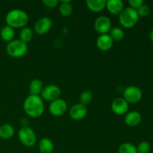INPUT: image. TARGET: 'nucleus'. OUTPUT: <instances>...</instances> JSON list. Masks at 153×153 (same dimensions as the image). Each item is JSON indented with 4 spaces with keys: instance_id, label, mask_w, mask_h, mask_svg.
Here are the masks:
<instances>
[{
    "instance_id": "nucleus-1",
    "label": "nucleus",
    "mask_w": 153,
    "mask_h": 153,
    "mask_svg": "<svg viewBox=\"0 0 153 153\" xmlns=\"http://www.w3.org/2000/svg\"><path fill=\"white\" fill-rule=\"evenodd\" d=\"M23 108L29 117L37 118L44 111V103L40 96L29 95L23 102Z\"/></svg>"
},
{
    "instance_id": "nucleus-2",
    "label": "nucleus",
    "mask_w": 153,
    "mask_h": 153,
    "mask_svg": "<svg viewBox=\"0 0 153 153\" xmlns=\"http://www.w3.org/2000/svg\"><path fill=\"white\" fill-rule=\"evenodd\" d=\"M5 22L13 28H24L28 22V15L21 9H13L6 14Z\"/></svg>"
},
{
    "instance_id": "nucleus-3",
    "label": "nucleus",
    "mask_w": 153,
    "mask_h": 153,
    "mask_svg": "<svg viewBox=\"0 0 153 153\" xmlns=\"http://www.w3.org/2000/svg\"><path fill=\"white\" fill-rule=\"evenodd\" d=\"M138 19L139 16L137 10L130 7L124 8L119 15L120 23L124 28H132L137 23Z\"/></svg>"
},
{
    "instance_id": "nucleus-4",
    "label": "nucleus",
    "mask_w": 153,
    "mask_h": 153,
    "mask_svg": "<svg viewBox=\"0 0 153 153\" xmlns=\"http://www.w3.org/2000/svg\"><path fill=\"white\" fill-rule=\"evenodd\" d=\"M28 51L27 43L20 40H13L7 43L6 52L7 55L13 58H20L25 55Z\"/></svg>"
},
{
    "instance_id": "nucleus-5",
    "label": "nucleus",
    "mask_w": 153,
    "mask_h": 153,
    "mask_svg": "<svg viewBox=\"0 0 153 153\" xmlns=\"http://www.w3.org/2000/svg\"><path fill=\"white\" fill-rule=\"evenodd\" d=\"M18 137L22 145L28 147L34 146L37 141V137L32 128L28 126H23L18 132Z\"/></svg>"
},
{
    "instance_id": "nucleus-6",
    "label": "nucleus",
    "mask_w": 153,
    "mask_h": 153,
    "mask_svg": "<svg viewBox=\"0 0 153 153\" xmlns=\"http://www.w3.org/2000/svg\"><path fill=\"white\" fill-rule=\"evenodd\" d=\"M143 93L137 86H128L124 90L123 99L128 104H136L142 100Z\"/></svg>"
},
{
    "instance_id": "nucleus-7",
    "label": "nucleus",
    "mask_w": 153,
    "mask_h": 153,
    "mask_svg": "<svg viewBox=\"0 0 153 153\" xmlns=\"http://www.w3.org/2000/svg\"><path fill=\"white\" fill-rule=\"evenodd\" d=\"M67 109V104L63 99H58L51 102L49 107V111L54 117H61L65 114Z\"/></svg>"
},
{
    "instance_id": "nucleus-8",
    "label": "nucleus",
    "mask_w": 153,
    "mask_h": 153,
    "mask_svg": "<svg viewBox=\"0 0 153 153\" xmlns=\"http://www.w3.org/2000/svg\"><path fill=\"white\" fill-rule=\"evenodd\" d=\"M40 94H41L42 99L46 100V101L52 102L60 98L61 91L57 85H49L43 88Z\"/></svg>"
},
{
    "instance_id": "nucleus-9",
    "label": "nucleus",
    "mask_w": 153,
    "mask_h": 153,
    "mask_svg": "<svg viewBox=\"0 0 153 153\" xmlns=\"http://www.w3.org/2000/svg\"><path fill=\"white\" fill-rule=\"evenodd\" d=\"M94 28L100 34H105L111 29V22L105 16H100L94 21Z\"/></svg>"
},
{
    "instance_id": "nucleus-10",
    "label": "nucleus",
    "mask_w": 153,
    "mask_h": 153,
    "mask_svg": "<svg viewBox=\"0 0 153 153\" xmlns=\"http://www.w3.org/2000/svg\"><path fill=\"white\" fill-rule=\"evenodd\" d=\"M52 26V21L49 17H42L35 22L34 30L37 34H44L49 32Z\"/></svg>"
},
{
    "instance_id": "nucleus-11",
    "label": "nucleus",
    "mask_w": 153,
    "mask_h": 153,
    "mask_svg": "<svg viewBox=\"0 0 153 153\" xmlns=\"http://www.w3.org/2000/svg\"><path fill=\"white\" fill-rule=\"evenodd\" d=\"M111 110L117 115L125 114L128 110V103L122 97H118L112 102Z\"/></svg>"
},
{
    "instance_id": "nucleus-12",
    "label": "nucleus",
    "mask_w": 153,
    "mask_h": 153,
    "mask_svg": "<svg viewBox=\"0 0 153 153\" xmlns=\"http://www.w3.org/2000/svg\"><path fill=\"white\" fill-rule=\"evenodd\" d=\"M88 114V108L85 105L77 103L71 107L70 110V116L73 120L76 121L81 120L86 117Z\"/></svg>"
},
{
    "instance_id": "nucleus-13",
    "label": "nucleus",
    "mask_w": 153,
    "mask_h": 153,
    "mask_svg": "<svg viewBox=\"0 0 153 153\" xmlns=\"http://www.w3.org/2000/svg\"><path fill=\"white\" fill-rule=\"evenodd\" d=\"M114 40L108 34H100L97 40V46L101 51H108L111 49Z\"/></svg>"
},
{
    "instance_id": "nucleus-14",
    "label": "nucleus",
    "mask_w": 153,
    "mask_h": 153,
    "mask_svg": "<svg viewBox=\"0 0 153 153\" xmlns=\"http://www.w3.org/2000/svg\"><path fill=\"white\" fill-rule=\"evenodd\" d=\"M124 120L127 126L130 127H134L140 123L142 120V116L140 112L132 111L126 113Z\"/></svg>"
},
{
    "instance_id": "nucleus-15",
    "label": "nucleus",
    "mask_w": 153,
    "mask_h": 153,
    "mask_svg": "<svg viewBox=\"0 0 153 153\" xmlns=\"http://www.w3.org/2000/svg\"><path fill=\"white\" fill-rule=\"evenodd\" d=\"M106 7L111 13L114 15L120 14L124 9V4L121 0H108Z\"/></svg>"
},
{
    "instance_id": "nucleus-16",
    "label": "nucleus",
    "mask_w": 153,
    "mask_h": 153,
    "mask_svg": "<svg viewBox=\"0 0 153 153\" xmlns=\"http://www.w3.org/2000/svg\"><path fill=\"white\" fill-rule=\"evenodd\" d=\"M105 0H87L86 5L93 12H100L106 7Z\"/></svg>"
},
{
    "instance_id": "nucleus-17",
    "label": "nucleus",
    "mask_w": 153,
    "mask_h": 153,
    "mask_svg": "<svg viewBox=\"0 0 153 153\" xmlns=\"http://www.w3.org/2000/svg\"><path fill=\"white\" fill-rule=\"evenodd\" d=\"M38 148L41 153H52L54 149V144L50 139L43 137L39 143Z\"/></svg>"
},
{
    "instance_id": "nucleus-18",
    "label": "nucleus",
    "mask_w": 153,
    "mask_h": 153,
    "mask_svg": "<svg viewBox=\"0 0 153 153\" xmlns=\"http://www.w3.org/2000/svg\"><path fill=\"white\" fill-rule=\"evenodd\" d=\"M43 89V84L40 79H34L30 82L29 91L30 95L39 96Z\"/></svg>"
},
{
    "instance_id": "nucleus-19",
    "label": "nucleus",
    "mask_w": 153,
    "mask_h": 153,
    "mask_svg": "<svg viewBox=\"0 0 153 153\" xmlns=\"http://www.w3.org/2000/svg\"><path fill=\"white\" fill-rule=\"evenodd\" d=\"M14 134V128L10 124L4 123L0 126V137L4 140L11 138Z\"/></svg>"
},
{
    "instance_id": "nucleus-20",
    "label": "nucleus",
    "mask_w": 153,
    "mask_h": 153,
    "mask_svg": "<svg viewBox=\"0 0 153 153\" xmlns=\"http://www.w3.org/2000/svg\"><path fill=\"white\" fill-rule=\"evenodd\" d=\"M15 35V31L13 28H11L9 25H4L0 31V36H1V39L4 41L10 42L13 40V37Z\"/></svg>"
},
{
    "instance_id": "nucleus-21",
    "label": "nucleus",
    "mask_w": 153,
    "mask_h": 153,
    "mask_svg": "<svg viewBox=\"0 0 153 153\" xmlns=\"http://www.w3.org/2000/svg\"><path fill=\"white\" fill-rule=\"evenodd\" d=\"M70 0H62L61 4L59 6V11L61 14L64 16H68L73 13V6Z\"/></svg>"
},
{
    "instance_id": "nucleus-22",
    "label": "nucleus",
    "mask_w": 153,
    "mask_h": 153,
    "mask_svg": "<svg viewBox=\"0 0 153 153\" xmlns=\"http://www.w3.org/2000/svg\"><path fill=\"white\" fill-rule=\"evenodd\" d=\"M33 38V30L28 27H24L19 32V40L27 43Z\"/></svg>"
},
{
    "instance_id": "nucleus-23",
    "label": "nucleus",
    "mask_w": 153,
    "mask_h": 153,
    "mask_svg": "<svg viewBox=\"0 0 153 153\" xmlns=\"http://www.w3.org/2000/svg\"><path fill=\"white\" fill-rule=\"evenodd\" d=\"M109 35L111 37V39L115 41H120V40H123L125 36V33L124 31L121 28L119 27H114V28H111V29L109 31Z\"/></svg>"
},
{
    "instance_id": "nucleus-24",
    "label": "nucleus",
    "mask_w": 153,
    "mask_h": 153,
    "mask_svg": "<svg viewBox=\"0 0 153 153\" xmlns=\"http://www.w3.org/2000/svg\"><path fill=\"white\" fill-rule=\"evenodd\" d=\"M118 153H137V148L130 143H124L120 146Z\"/></svg>"
},
{
    "instance_id": "nucleus-25",
    "label": "nucleus",
    "mask_w": 153,
    "mask_h": 153,
    "mask_svg": "<svg viewBox=\"0 0 153 153\" xmlns=\"http://www.w3.org/2000/svg\"><path fill=\"white\" fill-rule=\"evenodd\" d=\"M93 100V94L92 93L88 91H83L82 94H80V97H79V101H80L81 104L84 105L86 106L87 105L90 104L91 102Z\"/></svg>"
},
{
    "instance_id": "nucleus-26",
    "label": "nucleus",
    "mask_w": 153,
    "mask_h": 153,
    "mask_svg": "<svg viewBox=\"0 0 153 153\" xmlns=\"http://www.w3.org/2000/svg\"><path fill=\"white\" fill-rule=\"evenodd\" d=\"M137 153H149L150 152L151 146L149 142L142 141L137 145Z\"/></svg>"
},
{
    "instance_id": "nucleus-27",
    "label": "nucleus",
    "mask_w": 153,
    "mask_h": 153,
    "mask_svg": "<svg viewBox=\"0 0 153 153\" xmlns=\"http://www.w3.org/2000/svg\"><path fill=\"white\" fill-rule=\"evenodd\" d=\"M137 14H138L139 16H146L147 15H149V12H150V9H149V7L147 5V4H143V5L140 6L138 9H137Z\"/></svg>"
},
{
    "instance_id": "nucleus-28",
    "label": "nucleus",
    "mask_w": 153,
    "mask_h": 153,
    "mask_svg": "<svg viewBox=\"0 0 153 153\" xmlns=\"http://www.w3.org/2000/svg\"><path fill=\"white\" fill-rule=\"evenodd\" d=\"M128 3L130 4V7L134 9V10L138 9L140 6L144 4L143 0H129Z\"/></svg>"
},
{
    "instance_id": "nucleus-29",
    "label": "nucleus",
    "mask_w": 153,
    "mask_h": 153,
    "mask_svg": "<svg viewBox=\"0 0 153 153\" xmlns=\"http://www.w3.org/2000/svg\"><path fill=\"white\" fill-rule=\"evenodd\" d=\"M43 4L46 6L47 7H50V8H54V7H57L59 3L58 0H43Z\"/></svg>"
},
{
    "instance_id": "nucleus-30",
    "label": "nucleus",
    "mask_w": 153,
    "mask_h": 153,
    "mask_svg": "<svg viewBox=\"0 0 153 153\" xmlns=\"http://www.w3.org/2000/svg\"><path fill=\"white\" fill-rule=\"evenodd\" d=\"M149 37H150L151 41H152V43H153V29L152 30V31H151L150 34H149Z\"/></svg>"
}]
</instances>
